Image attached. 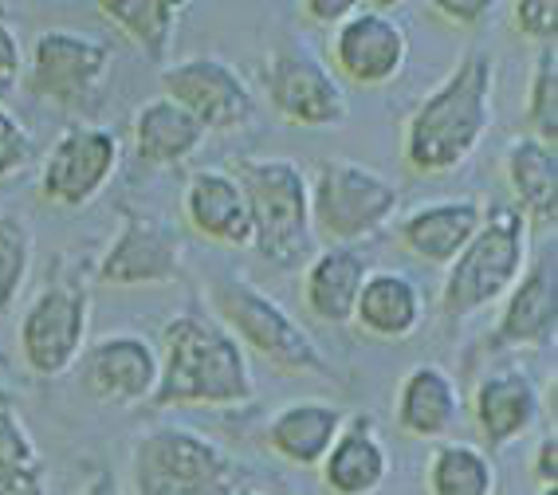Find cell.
<instances>
[{
	"mask_svg": "<svg viewBox=\"0 0 558 495\" xmlns=\"http://www.w3.org/2000/svg\"><path fill=\"white\" fill-rule=\"evenodd\" d=\"M0 495H51L48 464L28 428L4 358H0Z\"/></svg>",
	"mask_w": 558,
	"mask_h": 495,
	"instance_id": "cell-26",
	"label": "cell"
},
{
	"mask_svg": "<svg viewBox=\"0 0 558 495\" xmlns=\"http://www.w3.org/2000/svg\"><path fill=\"white\" fill-rule=\"evenodd\" d=\"M28 161H32V130L24 126L16 110H9L0 102V181L21 173Z\"/></svg>",
	"mask_w": 558,
	"mask_h": 495,
	"instance_id": "cell-33",
	"label": "cell"
},
{
	"mask_svg": "<svg viewBox=\"0 0 558 495\" xmlns=\"http://www.w3.org/2000/svg\"><path fill=\"white\" fill-rule=\"evenodd\" d=\"M102 288H161L181 279V237L154 213L119 205V232L95 264Z\"/></svg>",
	"mask_w": 558,
	"mask_h": 495,
	"instance_id": "cell-13",
	"label": "cell"
},
{
	"mask_svg": "<svg viewBox=\"0 0 558 495\" xmlns=\"http://www.w3.org/2000/svg\"><path fill=\"white\" fill-rule=\"evenodd\" d=\"M122 161V142L110 126L75 122L51 142L40 161V193L56 208H83L114 181Z\"/></svg>",
	"mask_w": 558,
	"mask_h": 495,
	"instance_id": "cell-11",
	"label": "cell"
},
{
	"mask_svg": "<svg viewBox=\"0 0 558 495\" xmlns=\"http://www.w3.org/2000/svg\"><path fill=\"white\" fill-rule=\"evenodd\" d=\"M354 9H359L354 0H307V4H303V16L315 24H327V28H339Z\"/></svg>",
	"mask_w": 558,
	"mask_h": 495,
	"instance_id": "cell-37",
	"label": "cell"
},
{
	"mask_svg": "<svg viewBox=\"0 0 558 495\" xmlns=\"http://www.w3.org/2000/svg\"><path fill=\"white\" fill-rule=\"evenodd\" d=\"M330 63L339 83L354 87H386L409 63V32L401 16L378 4H359L339 28H330Z\"/></svg>",
	"mask_w": 558,
	"mask_h": 495,
	"instance_id": "cell-14",
	"label": "cell"
},
{
	"mask_svg": "<svg viewBox=\"0 0 558 495\" xmlns=\"http://www.w3.org/2000/svg\"><path fill=\"white\" fill-rule=\"evenodd\" d=\"M80 495H126L119 484V475L110 472V468H99V472H90V480L80 487Z\"/></svg>",
	"mask_w": 558,
	"mask_h": 495,
	"instance_id": "cell-38",
	"label": "cell"
},
{
	"mask_svg": "<svg viewBox=\"0 0 558 495\" xmlns=\"http://www.w3.org/2000/svg\"><path fill=\"white\" fill-rule=\"evenodd\" d=\"M134 495H236V460L213 436L185 425H154L130 456Z\"/></svg>",
	"mask_w": 558,
	"mask_h": 495,
	"instance_id": "cell-7",
	"label": "cell"
},
{
	"mask_svg": "<svg viewBox=\"0 0 558 495\" xmlns=\"http://www.w3.org/2000/svg\"><path fill=\"white\" fill-rule=\"evenodd\" d=\"M484 225V201L476 197H440L429 205L413 208L401 220L398 237L409 256L449 268L460 256V247L476 237V228Z\"/></svg>",
	"mask_w": 558,
	"mask_h": 495,
	"instance_id": "cell-21",
	"label": "cell"
},
{
	"mask_svg": "<svg viewBox=\"0 0 558 495\" xmlns=\"http://www.w3.org/2000/svg\"><path fill=\"white\" fill-rule=\"evenodd\" d=\"M24 83V44L9 16H0V99Z\"/></svg>",
	"mask_w": 558,
	"mask_h": 495,
	"instance_id": "cell-34",
	"label": "cell"
},
{
	"mask_svg": "<svg viewBox=\"0 0 558 495\" xmlns=\"http://www.w3.org/2000/svg\"><path fill=\"white\" fill-rule=\"evenodd\" d=\"M429 495H499L496 460L469 440H440L425 464Z\"/></svg>",
	"mask_w": 558,
	"mask_h": 495,
	"instance_id": "cell-29",
	"label": "cell"
},
{
	"mask_svg": "<svg viewBox=\"0 0 558 495\" xmlns=\"http://www.w3.org/2000/svg\"><path fill=\"white\" fill-rule=\"evenodd\" d=\"M130 134H134V158L146 169L185 166L209 138L190 110H181L166 95H154V99H146L134 110Z\"/></svg>",
	"mask_w": 558,
	"mask_h": 495,
	"instance_id": "cell-27",
	"label": "cell"
},
{
	"mask_svg": "<svg viewBox=\"0 0 558 495\" xmlns=\"http://www.w3.org/2000/svg\"><path fill=\"white\" fill-rule=\"evenodd\" d=\"M259 87L268 95V107L291 126L327 130L350 119L347 87L307 44H276L259 63Z\"/></svg>",
	"mask_w": 558,
	"mask_h": 495,
	"instance_id": "cell-9",
	"label": "cell"
},
{
	"mask_svg": "<svg viewBox=\"0 0 558 495\" xmlns=\"http://www.w3.org/2000/svg\"><path fill=\"white\" fill-rule=\"evenodd\" d=\"M531 264V228L511 205H488L476 237L460 247V256L445 268L440 283V315L449 323L480 315L504 303L519 276Z\"/></svg>",
	"mask_w": 558,
	"mask_h": 495,
	"instance_id": "cell-5",
	"label": "cell"
},
{
	"mask_svg": "<svg viewBox=\"0 0 558 495\" xmlns=\"http://www.w3.org/2000/svg\"><path fill=\"white\" fill-rule=\"evenodd\" d=\"M99 16H107L150 63L166 68V56L178 36V21L185 4L181 0H99Z\"/></svg>",
	"mask_w": 558,
	"mask_h": 495,
	"instance_id": "cell-28",
	"label": "cell"
},
{
	"mask_svg": "<svg viewBox=\"0 0 558 495\" xmlns=\"http://www.w3.org/2000/svg\"><path fill=\"white\" fill-rule=\"evenodd\" d=\"M161 95L190 110L205 134L244 130L256 114L252 83L220 56H185L161 68Z\"/></svg>",
	"mask_w": 558,
	"mask_h": 495,
	"instance_id": "cell-12",
	"label": "cell"
},
{
	"mask_svg": "<svg viewBox=\"0 0 558 495\" xmlns=\"http://www.w3.org/2000/svg\"><path fill=\"white\" fill-rule=\"evenodd\" d=\"M531 472H535L538 487H558V436L550 428L547 436H538L535 456H531Z\"/></svg>",
	"mask_w": 558,
	"mask_h": 495,
	"instance_id": "cell-36",
	"label": "cell"
},
{
	"mask_svg": "<svg viewBox=\"0 0 558 495\" xmlns=\"http://www.w3.org/2000/svg\"><path fill=\"white\" fill-rule=\"evenodd\" d=\"M87 389L95 401L114 409L150 406L158 389V347L142 335H107L87 350Z\"/></svg>",
	"mask_w": 558,
	"mask_h": 495,
	"instance_id": "cell-15",
	"label": "cell"
},
{
	"mask_svg": "<svg viewBox=\"0 0 558 495\" xmlns=\"http://www.w3.org/2000/svg\"><path fill=\"white\" fill-rule=\"evenodd\" d=\"M445 24H457V28H480V24L492 16V0H433L429 4Z\"/></svg>",
	"mask_w": 558,
	"mask_h": 495,
	"instance_id": "cell-35",
	"label": "cell"
},
{
	"mask_svg": "<svg viewBox=\"0 0 558 495\" xmlns=\"http://www.w3.org/2000/svg\"><path fill=\"white\" fill-rule=\"evenodd\" d=\"M393 421L413 440H449L460 421V386L457 377L437 362L413 366L398 386Z\"/></svg>",
	"mask_w": 558,
	"mask_h": 495,
	"instance_id": "cell-22",
	"label": "cell"
},
{
	"mask_svg": "<svg viewBox=\"0 0 558 495\" xmlns=\"http://www.w3.org/2000/svg\"><path fill=\"white\" fill-rule=\"evenodd\" d=\"M236 495H268V492H256V487H236Z\"/></svg>",
	"mask_w": 558,
	"mask_h": 495,
	"instance_id": "cell-39",
	"label": "cell"
},
{
	"mask_svg": "<svg viewBox=\"0 0 558 495\" xmlns=\"http://www.w3.org/2000/svg\"><path fill=\"white\" fill-rule=\"evenodd\" d=\"M538 495H558V487H538Z\"/></svg>",
	"mask_w": 558,
	"mask_h": 495,
	"instance_id": "cell-40",
	"label": "cell"
},
{
	"mask_svg": "<svg viewBox=\"0 0 558 495\" xmlns=\"http://www.w3.org/2000/svg\"><path fill=\"white\" fill-rule=\"evenodd\" d=\"M558 330V271L555 256H538L504 295L492 342L508 350H538L555 342Z\"/></svg>",
	"mask_w": 558,
	"mask_h": 495,
	"instance_id": "cell-17",
	"label": "cell"
},
{
	"mask_svg": "<svg viewBox=\"0 0 558 495\" xmlns=\"http://www.w3.org/2000/svg\"><path fill=\"white\" fill-rule=\"evenodd\" d=\"M311 193V232L327 240V247H359L381 237L401 208V193L378 169L350 158L319 161L315 178H307Z\"/></svg>",
	"mask_w": 558,
	"mask_h": 495,
	"instance_id": "cell-6",
	"label": "cell"
},
{
	"mask_svg": "<svg viewBox=\"0 0 558 495\" xmlns=\"http://www.w3.org/2000/svg\"><path fill=\"white\" fill-rule=\"evenodd\" d=\"M107 71L110 44L87 32L44 28L24 51V87L68 114H83L99 102Z\"/></svg>",
	"mask_w": 558,
	"mask_h": 495,
	"instance_id": "cell-8",
	"label": "cell"
},
{
	"mask_svg": "<svg viewBox=\"0 0 558 495\" xmlns=\"http://www.w3.org/2000/svg\"><path fill=\"white\" fill-rule=\"evenodd\" d=\"M209 307L220 327L244 347V354L264 358L279 374H311L335 382V366L315 335L252 279L217 276L209 283Z\"/></svg>",
	"mask_w": 558,
	"mask_h": 495,
	"instance_id": "cell-4",
	"label": "cell"
},
{
	"mask_svg": "<svg viewBox=\"0 0 558 495\" xmlns=\"http://www.w3.org/2000/svg\"><path fill=\"white\" fill-rule=\"evenodd\" d=\"M244 189L252 220V252L279 271H295L315 256L311 232V193L300 161L256 154L236 158L229 169Z\"/></svg>",
	"mask_w": 558,
	"mask_h": 495,
	"instance_id": "cell-3",
	"label": "cell"
},
{
	"mask_svg": "<svg viewBox=\"0 0 558 495\" xmlns=\"http://www.w3.org/2000/svg\"><path fill=\"white\" fill-rule=\"evenodd\" d=\"M342 421H347V409L303 397V401H291V406L271 413V421L264 425V445L295 468H319L327 448L339 436Z\"/></svg>",
	"mask_w": 558,
	"mask_h": 495,
	"instance_id": "cell-25",
	"label": "cell"
},
{
	"mask_svg": "<svg viewBox=\"0 0 558 495\" xmlns=\"http://www.w3.org/2000/svg\"><path fill=\"white\" fill-rule=\"evenodd\" d=\"M527 130L531 138L543 146L558 142V48H538L535 63H531V83H527Z\"/></svg>",
	"mask_w": 558,
	"mask_h": 495,
	"instance_id": "cell-30",
	"label": "cell"
},
{
	"mask_svg": "<svg viewBox=\"0 0 558 495\" xmlns=\"http://www.w3.org/2000/svg\"><path fill=\"white\" fill-rule=\"evenodd\" d=\"M32 259H36V237L28 220L4 213L0 217V315H9L12 303L21 299L32 276Z\"/></svg>",
	"mask_w": 558,
	"mask_h": 495,
	"instance_id": "cell-31",
	"label": "cell"
},
{
	"mask_svg": "<svg viewBox=\"0 0 558 495\" xmlns=\"http://www.w3.org/2000/svg\"><path fill=\"white\" fill-rule=\"evenodd\" d=\"M496 122V60L464 51L457 68L413 107L401 126V161L421 178L452 173L480 149Z\"/></svg>",
	"mask_w": 558,
	"mask_h": 495,
	"instance_id": "cell-1",
	"label": "cell"
},
{
	"mask_svg": "<svg viewBox=\"0 0 558 495\" xmlns=\"http://www.w3.org/2000/svg\"><path fill=\"white\" fill-rule=\"evenodd\" d=\"M330 495H374L389 480V448L374 413H347L335 445L319 464Z\"/></svg>",
	"mask_w": 558,
	"mask_h": 495,
	"instance_id": "cell-20",
	"label": "cell"
},
{
	"mask_svg": "<svg viewBox=\"0 0 558 495\" xmlns=\"http://www.w3.org/2000/svg\"><path fill=\"white\" fill-rule=\"evenodd\" d=\"M421 318H425V295L417 279L393 268H374L362 283L350 323L378 342H405L417 335Z\"/></svg>",
	"mask_w": 558,
	"mask_h": 495,
	"instance_id": "cell-24",
	"label": "cell"
},
{
	"mask_svg": "<svg viewBox=\"0 0 558 495\" xmlns=\"http://www.w3.org/2000/svg\"><path fill=\"white\" fill-rule=\"evenodd\" d=\"M90 330V291L80 279L56 276L28 299L21 315V362L36 377H63L80 362Z\"/></svg>",
	"mask_w": 558,
	"mask_h": 495,
	"instance_id": "cell-10",
	"label": "cell"
},
{
	"mask_svg": "<svg viewBox=\"0 0 558 495\" xmlns=\"http://www.w3.org/2000/svg\"><path fill=\"white\" fill-rule=\"evenodd\" d=\"M256 397V370L213 315H173L161 327L154 409H236Z\"/></svg>",
	"mask_w": 558,
	"mask_h": 495,
	"instance_id": "cell-2",
	"label": "cell"
},
{
	"mask_svg": "<svg viewBox=\"0 0 558 495\" xmlns=\"http://www.w3.org/2000/svg\"><path fill=\"white\" fill-rule=\"evenodd\" d=\"M369 271L374 264L362 247H319L303 264V303L327 327H350Z\"/></svg>",
	"mask_w": 558,
	"mask_h": 495,
	"instance_id": "cell-23",
	"label": "cell"
},
{
	"mask_svg": "<svg viewBox=\"0 0 558 495\" xmlns=\"http://www.w3.org/2000/svg\"><path fill=\"white\" fill-rule=\"evenodd\" d=\"M504 181L511 208L527 220L531 237H555L558 225V149L531 134H515L504 149Z\"/></svg>",
	"mask_w": 558,
	"mask_h": 495,
	"instance_id": "cell-18",
	"label": "cell"
},
{
	"mask_svg": "<svg viewBox=\"0 0 558 495\" xmlns=\"http://www.w3.org/2000/svg\"><path fill=\"white\" fill-rule=\"evenodd\" d=\"M511 28L538 48H555L558 40V4L555 0H515L511 4Z\"/></svg>",
	"mask_w": 558,
	"mask_h": 495,
	"instance_id": "cell-32",
	"label": "cell"
},
{
	"mask_svg": "<svg viewBox=\"0 0 558 495\" xmlns=\"http://www.w3.org/2000/svg\"><path fill=\"white\" fill-rule=\"evenodd\" d=\"M543 416V394H538L535 377L523 366L508 362L496 366L476 382L472 394V421L484 440V452L515 445L519 436H527Z\"/></svg>",
	"mask_w": 558,
	"mask_h": 495,
	"instance_id": "cell-16",
	"label": "cell"
},
{
	"mask_svg": "<svg viewBox=\"0 0 558 495\" xmlns=\"http://www.w3.org/2000/svg\"><path fill=\"white\" fill-rule=\"evenodd\" d=\"M181 217L209 244L252 247L248 201L229 169H197L181 193Z\"/></svg>",
	"mask_w": 558,
	"mask_h": 495,
	"instance_id": "cell-19",
	"label": "cell"
}]
</instances>
